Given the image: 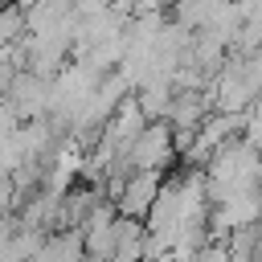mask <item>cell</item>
Segmentation results:
<instances>
[{
	"instance_id": "obj_1",
	"label": "cell",
	"mask_w": 262,
	"mask_h": 262,
	"mask_svg": "<svg viewBox=\"0 0 262 262\" xmlns=\"http://www.w3.org/2000/svg\"><path fill=\"white\" fill-rule=\"evenodd\" d=\"M205 184H209V201H225L233 192H254L262 188V147L250 143L246 135L229 139L221 151H213V160L205 164Z\"/></svg>"
},
{
	"instance_id": "obj_3",
	"label": "cell",
	"mask_w": 262,
	"mask_h": 262,
	"mask_svg": "<svg viewBox=\"0 0 262 262\" xmlns=\"http://www.w3.org/2000/svg\"><path fill=\"white\" fill-rule=\"evenodd\" d=\"M4 94H8V102L16 106L20 119H41V115H49V78L37 74V70H20L12 82H4Z\"/></svg>"
},
{
	"instance_id": "obj_7",
	"label": "cell",
	"mask_w": 262,
	"mask_h": 262,
	"mask_svg": "<svg viewBox=\"0 0 262 262\" xmlns=\"http://www.w3.org/2000/svg\"><path fill=\"white\" fill-rule=\"evenodd\" d=\"M115 258H119V262H127V258H147V225H143V217L119 213V221H115Z\"/></svg>"
},
{
	"instance_id": "obj_6",
	"label": "cell",
	"mask_w": 262,
	"mask_h": 262,
	"mask_svg": "<svg viewBox=\"0 0 262 262\" xmlns=\"http://www.w3.org/2000/svg\"><path fill=\"white\" fill-rule=\"evenodd\" d=\"M209 111H213V98H209L205 86H176V90H172V102H168V123L196 131Z\"/></svg>"
},
{
	"instance_id": "obj_4",
	"label": "cell",
	"mask_w": 262,
	"mask_h": 262,
	"mask_svg": "<svg viewBox=\"0 0 262 262\" xmlns=\"http://www.w3.org/2000/svg\"><path fill=\"white\" fill-rule=\"evenodd\" d=\"M147 123H151V119L143 115V106H139V98H135V90H131V94L111 111V119L102 123V135H98V139H102L106 147H115V151H127L131 139H135Z\"/></svg>"
},
{
	"instance_id": "obj_10",
	"label": "cell",
	"mask_w": 262,
	"mask_h": 262,
	"mask_svg": "<svg viewBox=\"0 0 262 262\" xmlns=\"http://www.w3.org/2000/svg\"><path fill=\"white\" fill-rule=\"evenodd\" d=\"M0 4H4V0H0Z\"/></svg>"
},
{
	"instance_id": "obj_2",
	"label": "cell",
	"mask_w": 262,
	"mask_h": 262,
	"mask_svg": "<svg viewBox=\"0 0 262 262\" xmlns=\"http://www.w3.org/2000/svg\"><path fill=\"white\" fill-rule=\"evenodd\" d=\"M127 156H131V164H135V168L168 172V164H172V160H180V156H176V143H172V123H168V119H151V123L131 139Z\"/></svg>"
},
{
	"instance_id": "obj_9",
	"label": "cell",
	"mask_w": 262,
	"mask_h": 262,
	"mask_svg": "<svg viewBox=\"0 0 262 262\" xmlns=\"http://www.w3.org/2000/svg\"><path fill=\"white\" fill-rule=\"evenodd\" d=\"M37 4H45V0H20V8L29 12V8H37Z\"/></svg>"
},
{
	"instance_id": "obj_5",
	"label": "cell",
	"mask_w": 262,
	"mask_h": 262,
	"mask_svg": "<svg viewBox=\"0 0 262 262\" xmlns=\"http://www.w3.org/2000/svg\"><path fill=\"white\" fill-rule=\"evenodd\" d=\"M160 184H164V172H156V168H135V172L123 180V192L115 196L119 213H127V217H147Z\"/></svg>"
},
{
	"instance_id": "obj_8",
	"label": "cell",
	"mask_w": 262,
	"mask_h": 262,
	"mask_svg": "<svg viewBox=\"0 0 262 262\" xmlns=\"http://www.w3.org/2000/svg\"><path fill=\"white\" fill-rule=\"evenodd\" d=\"M29 33V12L20 8V0H4L0 4V41H20Z\"/></svg>"
}]
</instances>
